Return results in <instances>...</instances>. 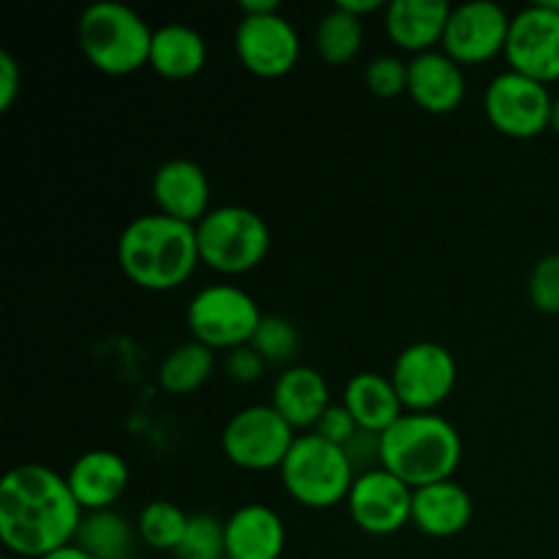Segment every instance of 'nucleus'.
Segmentation results:
<instances>
[{
	"label": "nucleus",
	"instance_id": "f257e3e1",
	"mask_svg": "<svg viewBox=\"0 0 559 559\" xmlns=\"http://www.w3.org/2000/svg\"><path fill=\"white\" fill-rule=\"evenodd\" d=\"M85 511L69 480L44 464H20L0 484V540L16 559H41L74 544Z\"/></svg>",
	"mask_w": 559,
	"mask_h": 559
},
{
	"label": "nucleus",
	"instance_id": "f03ea898",
	"mask_svg": "<svg viewBox=\"0 0 559 559\" xmlns=\"http://www.w3.org/2000/svg\"><path fill=\"white\" fill-rule=\"evenodd\" d=\"M118 265L131 284L147 293L183 287L200 265L197 227L162 213L136 216L118 238Z\"/></svg>",
	"mask_w": 559,
	"mask_h": 559
},
{
	"label": "nucleus",
	"instance_id": "7ed1b4c3",
	"mask_svg": "<svg viewBox=\"0 0 559 559\" xmlns=\"http://www.w3.org/2000/svg\"><path fill=\"white\" fill-rule=\"evenodd\" d=\"M382 440V467L409 489L453 480L464 456L462 435L437 413H404Z\"/></svg>",
	"mask_w": 559,
	"mask_h": 559
},
{
	"label": "nucleus",
	"instance_id": "20e7f679",
	"mask_svg": "<svg viewBox=\"0 0 559 559\" xmlns=\"http://www.w3.org/2000/svg\"><path fill=\"white\" fill-rule=\"evenodd\" d=\"M76 41L96 71L107 76H129L151 60L153 31L131 5L98 0L80 14Z\"/></svg>",
	"mask_w": 559,
	"mask_h": 559
},
{
	"label": "nucleus",
	"instance_id": "39448f33",
	"mask_svg": "<svg viewBox=\"0 0 559 559\" xmlns=\"http://www.w3.org/2000/svg\"><path fill=\"white\" fill-rule=\"evenodd\" d=\"M278 475L284 491L309 511H328L338 502H347L349 489L358 478L344 448L331 445L314 431L295 440Z\"/></svg>",
	"mask_w": 559,
	"mask_h": 559
},
{
	"label": "nucleus",
	"instance_id": "423d86ee",
	"mask_svg": "<svg viewBox=\"0 0 559 559\" xmlns=\"http://www.w3.org/2000/svg\"><path fill=\"white\" fill-rule=\"evenodd\" d=\"M200 262L222 276H243L265 262L271 227L257 211L243 205L213 207L197 224Z\"/></svg>",
	"mask_w": 559,
	"mask_h": 559
},
{
	"label": "nucleus",
	"instance_id": "0eeeda50",
	"mask_svg": "<svg viewBox=\"0 0 559 559\" xmlns=\"http://www.w3.org/2000/svg\"><path fill=\"white\" fill-rule=\"evenodd\" d=\"M262 317L265 314L246 289L235 284H211L189 300L186 328L194 342L205 344L213 353L216 349L233 353L251 344Z\"/></svg>",
	"mask_w": 559,
	"mask_h": 559
},
{
	"label": "nucleus",
	"instance_id": "6e6552de",
	"mask_svg": "<svg viewBox=\"0 0 559 559\" xmlns=\"http://www.w3.org/2000/svg\"><path fill=\"white\" fill-rule=\"evenodd\" d=\"M295 440H298L295 429L273 409V404H254L227 420L222 448L235 467L246 473H267V469H282Z\"/></svg>",
	"mask_w": 559,
	"mask_h": 559
},
{
	"label": "nucleus",
	"instance_id": "1a4fd4ad",
	"mask_svg": "<svg viewBox=\"0 0 559 559\" xmlns=\"http://www.w3.org/2000/svg\"><path fill=\"white\" fill-rule=\"evenodd\" d=\"M459 380L456 358L437 342H415L399 353L391 382L407 413H435Z\"/></svg>",
	"mask_w": 559,
	"mask_h": 559
},
{
	"label": "nucleus",
	"instance_id": "9d476101",
	"mask_svg": "<svg viewBox=\"0 0 559 559\" xmlns=\"http://www.w3.org/2000/svg\"><path fill=\"white\" fill-rule=\"evenodd\" d=\"M549 87L516 71H502L489 82L484 96V109L489 123L511 140H535L551 123Z\"/></svg>",
	"mask_w": 559,
	"mask_h": 559
},
{
	"label": "nucleus",
	"instance_id": "9b49d317",
	"mask_svg": "<svg viewBox=\"0 0 559 559\" xmlns=\"http://www.w3.org/2000/svg\"><path fill=\"white\" fill-rule=\"evenodd\" d=\"M506 60L540 85L559 80V0H540L513 16Z\"/></svg>",
	"mask_w": 559,
	"mask_h": 559
},
{
	"label": "nucleus",
	"instance_id": "f8f14e48",
	"mask_svg": "<svg viewBox=\"0 0 559 559\" xmlns=\"http://www.w3.org/2000/svg\"><path fill=\"white\" fill-rule=\"evenodd\" d=\"M511 20L502 5L491 0H473L451 11L442 52L456 60L459 66H480L506 55Z\"/></svg>",
	"mask_w": 559,
	"mask_h": 559
},
{
	"label": "nucleus",
	"instance_id": "ddd939ff",
	"mask_svg": "<svg viewBox=\"0 0 559 559\" xmlns=\"http://www.w3.org/2000/svg\"><path fill=\"white\" fill-rule=\"evenodd\" d=\"M413 495L415 491L385 467L369 469L358 475L349 489V519L366 535L385 538L413 524Z\"/></svg>",
	"mask_w": 559,
	"mask_h": 559
},
{
	"label": "nucleus",
	"instance_id": "4468645a",
	"mask_svg": "<svg viewBox=\"0 0 559 559\" xmlns=\"http://www.w3.org/2000/svg\"><path fill=\"white\" fill-rule=\"evenodd\" d=\"M235 52L249 74L260 80H278L298 66L300 36L284 14L240 16Z\"/></svg>",
	"mask_w": 559,
	"mask_h": 559
},
{
	"label": "nucleus",
	"instance_id": "2eb2a0df",
	"mask_svg": "<svg viewBox=\"0 0 559 559\" xmlns=\"http://www.w3.org/2000/svg\"><path fill=\"white\" fill-rule=\"evenodd\" d=\"M153 200L162 216L197 227L211 207V180L205 169L189 158H169L153 175Z\"/></svg>",
	"mask_w": 559,
	"mask_h": 559
},
{
	"label": "nucleus",
	"instance_id": "dca6fc26",
	"mask_svg": "<svg viewBox=\"0 0 559 559\" xmlns=\"http://www.w3.org/2000/svg\"><path fill=\"white\" fill-rule=\"evenodd\" d=\"M66 480L82 511H109L129 489L131 469L120 453L96 448L71 464Z\"/></svg>",
	"mask_w": 559,
	"mask_h": 559
},
{
	"label": "nucleus",
	"instance_id": "f3484780",
	"mask_svg": "<svg viewBox=\"0 0 559 559\" xmlns=\"http://www.w3.org/2000/svg\"><path fill=\"white\" fill-rule=\"evenodd\" d=\"M407 93L424 112L451 115L464 104L467 80L456 60L431 49L409 60Z\"/></svg>",
	"mask_w": 559,
	"mask_h": 559
},
{
	"label": "nucleus",
	"instance_id": "a211bd4d",
	"mask_svg": "<svg viewBox=\"0 0 559 559\" xmlns=\"http://www.w3.org/2000/svg\"><path fill=\"white\" fill-rule=\"evenodd\" d=\"M287 546V527L273 508L249 502L233 511L224 522L227 559H282Z\"/></svg>",
	"mask_w": 559,
	"mask_h": 559
},
{
	"label": "nucleus",
	"instance_id": "6ab92c4d",
	"mask_svg": "<svg viewBox=\"0 0 559 559\" xmlns=\"http://www.w3.org/2000/svg\"><path fill=\"white\" fill-rule=\"evenodd\" d=\"M451 11L445 0H393L385 5V33L415 58L442 44Z\"/></svg>",
	"mask_w": 559,
	"mask_h": 559
},
{
	"label": "nucleus",
	"instance_id": "aec40b11",
	"mask_svg": "<svg viewBox=\"0 0 559 559\" xmlns=\"http://www.w3.org/2000/svg\"><path fill=\"white\" fill-rule=\"evenodd\" d=\"M271 404L295 431H314L325 409L331 407V385L314 366H289L273 385Z\"/></svg>",
	"mask_w": 559,
	"mask_h": 559
},
{
	"label": "nucleus",
	"instance_id": "412c9836",
	"mask_svg": "<svg viewBox=\"0 0 559 559\" xmlns=\"http://www.w3.org/2000/svg\"><path fill=\"white\" fill-rule=\"evenodd\" d=\"M473 522V497L456 480L415 489L413 524L429 538H453Z\"/></svg>",
	"mask_w": 559,
	"mask_h": 559
},
{
	"label": "nucleus",
	"instance_id": "4be33fe9",
	"mask_svg": "<svg viewBox=\"0 0 559 559\" xmlns=\"http://www.w3.org/2000/svg\"><path fill=\"white\" fill-rule=\"evenodd\" d=\"M342 404L349 409L358 429L371 431V435H385L407 413L391 377H382L377 371H358L349 377Z\"/></svg>",
	"mask_w": 559,
	"mask_h": 559
},
{
	"label": "nucleus",
	"instance_id": "5701e85b",
	"mask_svg": "<svg viewBox=\"0 0 559 559\" xmlns=\"http://www.w3.org/2000/svg\"><path fill=\"white\" fill-rule=\"evenodd\" d=\"M207 63V44L202 38V33H197L194 27L180 25H162L153 31V44H151V66L158 76L173 82L191 80V76L200 74Z\"/></svg>",
	"mask_w": 559,
	"mask_h": 559
},
{
	"label": "nucleus",
	"instance_id": "b1692460",
	"mask_svg": "<svg viewBox=\"0 0 559 559\" xmlns=\"http://www.w3.org/2000/svg\"><path fill=\"white\" fill-rule=\"evenodd\" d=\"M74 544L93 559H134L142 540L136 524L109 508V511H93L82 516Z\"/></svg>",
	"mask_w": 559,
	"mask_h": 559
},
{
	"label": "nucleus",
	"instance_id": "393cba45",
	"mask_svg": "<svg viewBox=\"0 0 559 559\" xmlns=\"http://www.w3.org/2000/svg\"><path fill=\"white\" fill-rule=\"evenodd\" d=\"M216 371V353L200 342H186L167 353L158 366V385L173 396H189L197 393Z\"/></svg>",
	"mask_w": 559,
	"mask_h": 559
},
{
	"label": "nucleus",
	"instance_id": "a878e982",
	"mask_svg": "<svg viewBox=\"0 0 559 559\" xmlns=\"http://www.w3.org/2000/svg\"><path fill=\"white\" fill-rule=\"evenodd\" d=\"M314 47L322 63L344 66L358 58L364 47V20L347 14L333 5L328 14L320 16L314 31Z\"/></svg>",
	"mask_w": 559,
	"mask_h": 559
},
{
	"label": "nucleus",
	"instance_id": "bb28decb",
	"mask_svg": "<svg viewBox=\"0 0 559 559\" xmlns=\"http://www.w3.org/2000/svg\"><path fill=\"white\" fill-rule=\"evenodd\" d=\"M189 513L180 506L169 500H153L136 516V533H140L142 546L153 551H169L175 555V549L183 540L186 530H189Z\"/></svg>",
	"mask_w": 559,
	"mask_h": 559
},
{
	"label": "nucleus",
	"instance_id": "cd10ccee",
	"mask_svg": "<svg viewBox=\"0 0 559 559\" xmlns=\"http://www.w3.org/2000/svg\"><path fill=\"white\" fill-rule=\"evenodd\" d=\"M298 328L278 314L262 317L260 328H257L254 338H251V347L262 355L267 366H287V369L295 355H298Z\"/></svg>",
	"mask_w": 559,
	"mask_h": 559
},
{
	"label": "nucleus",
	"instance_id": "c85d7f7f",
	"mask_svg": "<svg viewBox=\"0 0 559 559\" xmlns=\"http://www.w3.org/2000/svg\"><path fill=\"white\" fill-rule=\"evenodd\" d=\"M175 559H227L224 549V522L213 513H194L189 519L183 540L175 549Z\"/></svg>",
	"mask_w": 559,
	"mask_h": 559
},
{
	"label": "nucleus",
	"instance_id": "c756f323",
	"mask_svg": "<svg viewBox=\"0 0 559 559\" xmlns=\"http://www.w3.org/2000/svg\"><path fill=\"white\" fill-rule=\"evenodd\" d=\"M530 304L540 314H559V251L544 254L530 271Z\"/></svg>",
	"mask_w": 559,
	"mask_h": 559
},
{
	"label": "nucleus",
	"instance_id": "7c9ffc66",
	"mask_svg": "<svg viewBox=\"0 0 559 559\" xmlns=\"http://www.w3.org/2000/svg\"><path fill=\"white\" fill-rule=\"evenodd\" d=\"M366 87L380 98H396L407 93L409 85V63H404L396 55H380L371 60L364 71Z\"/></svg>",
	"mask_w": 559,
	"mask_h": 559
},
{
	"label": "nucleus",
	"instance_id": "2f4dec72",
	"mask_svg": "<svg viewBox=\"0 0 559 559\" xmlns=\"http://www.w3.org/2000/svg\"><path fill=\"white\" fill-rule=\"evenodd\" d=\"M358 424L355 418L349 415V409L344 404H331L325 409V415L320 418V424L314 426V435H320L322 440H328L331 445L344 448L355 435H358Z\"/></svg>",
	"mask_w": 559,
	"mask_h": 559
},
{
	"label": "nucleus",
	"instance_id": "473e14b6",
	"mask_svg": "<svg viewBox=\"0 0 559 559\" xmlns=\"http://www.w3.org/2000/svg\"><path fill=\"white\" fill-rule=\"evenodd\" d=\"M265 366L267 364L262 360V355L251 344H246V347L227 353V358H224V374L233 382H238V385H251V382H257L265 374Z\"/></svg>",
	"mask_w": 559,
	"mask_h": 559
},
{
	"label": "nucleus",
	"instance_id": "72a5a7b5",
	"mask_svg": "<svg viewBox=\"0 0 559 559\" xmlns=\"http://www.w3.org/2000/svg\"><path fill=\"white\" fill-rule=\"evenodd\" d=\"M382 435H371V431H358L353 440L344 445L349 464H353L355 475H364L369 469L382 467Z\"/></svg>",
	"mask_w": 559,
	"mask_h": 559
},
{
	"label": "nucleus",
	"instance_id": "f704fd0d",
	"mask_svg": "<svg viewBox=\"0 0 559 559\" xmlns=\"http://www.w3.org/2000/svg\"><path fill=\"white\" fill-rule=\"evenodd\" d=\"M22 87V69L11 52H0V112H9Z\"/></svg>",
	"mask_w": 559,
	"mask_h": 559
},
{
	"label": "nucleus",
	"instance_id": "c9c22d12",
	"mask_svg": "<svg viewBox=\"0 0 559 559\" xmlns=\"http://www.w3.org/2000/svg\"><path fill=\"white\" fill-rule=\"evenodd\" d=\"M338 9L347 11V14L358 16V20H364L366 14H374V11H385L388 3H380V0H338Z\"/></svg>",
	"mask_w": 559,
	"mask_h": 559
},
{
	"label": "nucleus",
	"instance_id": "e433bc0d",
	"mask_svg": "<svg viewBox=\"0 0 559 559\" xmlns=\"http://www.w3.org/2000/svg\"><path fill=\"white\" fill-rule=\"evenodd\" d=\"M238 9H240V14H243V16L278 14V3H276V0H240Z\"/></svg>",
	"mask_w": 559,
	"mask_h": 559
},
{
	"label": "nucleus",
	"instance_id": "4c0bfd02",
	"mask_svg": "<svg viewBox=\"0 0 559 559\" xmlns=\"http://www.w3.org/2000/svg\"><path fill=\"white\" fill-rule=\"evenodd\" d=\"M41 559H93V557L87 555V551H82L76 544H69V546H63V549L52 551V555H47Z\"/></svg>",
	"mask_w": 559,
	"mask_h": 559
},
{
	"label": "nucleus",
	"instance_id": "58836bf2",
	"mask_svg": "<svg viewBox=\"0 0 559 559\" xmlns=\"http://www.w3.org/2000/svg\"><path fill=\"white\" fill-rule=\"evenodd\" d=\"M549 129L555 131V134L559 136V96L555 98V107H551V123H549Z\"/></svg>",
	"mask_w": 559,
	"mask_h": 559
},
{
	"label": "nucleus",
	"instance_id": "ea45409f",
	"mask_svg": "<svg viewBox=\"0 0 559 559\" xmlns=\"http://www.w3.org/2000/svg\"><path fill=\"white\" fill-rule=\"evenodd\" d=\"M0 559H16V557H11V555H5V557H0Z\"/></svg>",
	"mask_w": 559,
	"mask_h": 559
}]
</instances>
